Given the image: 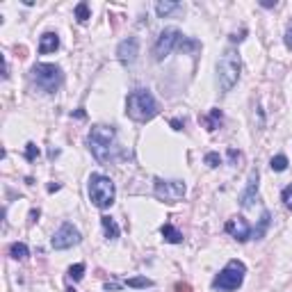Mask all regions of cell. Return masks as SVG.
<instances>
[{
  "instance_id": "obj_1",
  "label": "cell",
  "mask_w": 292,
  "mask_h": 292,
  "mask_svg": "<svg viewBox=\"0 0 292 292\" xmlns=\"http://www.w3.org/2000/svg\"><path fill=\"white\" fill-rule=\"evenodd\" d=\"M87 144L92 155L98 162H110L114 160L119 146H117V130L112 126H94L87 135Z\"/></svg>"
},
{
  "instance_id": "obj_2",
  "label": "cell",
  "mask_w": 292,
  "mask_h": 292,
  "mask_svg": "<svg viewBox=\"0 0 292 292\" xmlns=\"http://www.w3.org/2000/svg\"><path fill=\"white\" fill-rule=\"evenodd\" d=\"M126 114L135 121H151L158 114V101L149 89H135L126 98Z\"/></svg>"
},
{
  "instance_id": "obj_3",
  "label": "cell",
  "mask_w": 292,
  "mask_h": 292,
  "mask_svg": "<svg viewBox=\"0 0 292 292\" xmlns=\"http://www.w3.org/2000/svg\"><path fill=\"white\" fill-rule=\"evenodd\" d=\"M240 55H237L233 48L224 51L221 60L217 62V82H219V89L221 92H231L233 87L237 85L240 80Z\"/></svg>"
},
{
  "instance_id": "obj_4",
  "label": "cell",
  "mask_w": 292,
  "mask_h": 292,
  "mask_svg": "<svg viewBox=\"0 0 292 292\" xmlns=\"http://www.w3.org/2000/svg\"><path fill=\"white\" fill-rule=\"evenodd\" d=\"M32 82L37 85V89H41L44 94H53L62 87L64 82V73L57 64H35L30 71Z\"/></svg>"
},
{
  "instance_id": "obj_5",
  "label": "cell",
  "mask_w": 292,
  "mask_h": 292,
  "mask_svg": "<svg viewBox=\"0 0 292 292\" xmlns=\"http://www.w3.org/2000/svg\"><path fill=\"white\" fill-rule=\"evenodd\" d=\"M114 196H117V190H114L112 178L103 174H92L89 176V199L96 208L105 210L114 203Z\"/></svg>"
},
{
  "instance_id": "obj_6",
  "label": "cell",
  "mask_w": 292,
  "mask_h": 292,
  "mask_svg": "<svg viewBox=\"0 0 292 292\" xmlns=\"http://www.w3.org/2000/svg\"><path fill=\"white\" fill-rule=\"evenodd\" d=\"M244 274H246L244 262L231 260L215 278H212V287H215V290H221V292H233V290H237V287L242 285Z\"/></svg>"
},
{
  "instance_id": "obj_7",
  "label": "cell",
  "mask_w": 292,
  "mask_h": 292,
  "mask_svg": "<svg viewBox=\"0 0 292 292\" xmlns=\"http://www.w3.org/2000/svg\"><path fill=\"white\" fill-rule=\"evenodd\" d=\"M180 41H183V32L176 30V28H164V30L160 32L158 41H155V46H153V57L158 62H162L174 48L180 46Z\"/></svg>"
},
{
  "instance_id": "obj_8",
  "label": "cell",
  "mask_w": 292,
  "mask_h": 292,
  "mask_svg": "<svg viewBox=\"0 0 292 292\" xmlns=\"http://www.w3.org/2000/svg\"><path fill=\"white\" fill-rule=\"evenodd\" d=\"M187 192L183 180H162V178H155V196L162 199L164 203H176L180 201Z\"/></svg>"
},
{
  "instance_id": "obj_9",
  "label": "cell",
  "mask_w": 292,
  "mask_h": 292,
  "mask_svg": "<svg viewBox=\"0 0 292 292\" xmlns=\"http://www.w3.org/2000/svg\"><path fill=\"white\" fill-rule=\"evenodd\" d=\"M80 240H82L80 231H78L73 224H69L67 221V224H62L60 228L55 231L51 244H53V249H71V246L80 244Z\"/></svg>"
},
{
  "instance_id": "obj_10",
  "label": "cell",
  "mask_w": 292,
  "mask_h": 292,
  "mask_svg": "<svg viewBox=\"0 0 292 292\" xmlns=\"http://www.w3.org/2000/svg\"><path fill=\"white\" fill-rule=\"evenodd\" d=\"M226 233H228V235H233L235 237L237 242H246L249 240V237H251V226H249V221L244 219V217H231V219L226 221Z\"/></svg>"
},
{
  "instance_id": "obj_11",
  "label": "cell",
  "mask_w": 292,
  "mask_h": 292,
  "mask_svg": "<svg viewBox=\"0 0 292 292\" xmlns=\"http://www.w3.org/2000/svg\"><path fill=\"white\" fill-rule=\"evenodd\" d=\"M139 55V39L137 37H128V39H123L121 44L117 46V57L121 64H133Z\"/></svg>"
},
{
  "instance_id": "obj_12",
  "label": "cell",
  "mask_w": 292,
  "mask_h": 292,
  "mask_svg": "<svg viewBox=\"0 0 292 292\" xmlns=\"http://www.w3.org/2000/svg\"><path fill=\"white\" fill-rule=\"evenodd\" d=\"M258 196V169H251V174H249V180H246V190L240 194V205L242 208H251L253 201H256Z\"/></svg>"
},
{
  "instance_id": "obj_13",
  "label": "cell",
  "mask_w": 292,
  "mask_h": 292,
  "mask_svg": "<svg viewBox=\"0 0 292 292\" xmlns=\"http://www.w3.org/2000/svg\"><path fill=\"white\" fill-rule=\"evenodd\" d=\"M60 48V37L57 32H44L39 41V53L41 55H48V53H55Z\"/></svg>"
},
{
  "instance_id": "obj_14",
  "label": "cell",
  "mask_w": 292,
  "mask_h": 292,
  "mask_svg": "<svg viewBox=\"0 0 292 292\" xmlns=\"http://www.w3.org/2000/svg\"><path fill=\"white\" fill-rule=\"evenodd\" d=\"M174 12H183V5H180V3H155V14H158L160 19H167V16H171Z\"/></svg>"
},
{
  "instance_id": "obj_15",
  "label": "cell",
  "mask_w": 292,
  "mask_h": 292,
  "mask_svg": "<svg viewBox=\"0 0 292 292\" xmlns=\"http://www.w3.org/2000/svg\"><path fill=\"white\" fill-rule=\"evenodd\" d=\"M101 224H103V231H105V237H108V240H117L119 233H121V231H119L117 221H114L112 217L105 215V217H101Z\"/></svg>"
},
{
  "instance_id": "obj_16",
  "label": "cell",
  "mask_w": 292,
  "mask_h": 292,
  "mask_svg": "<svg viewBox=\"0 0 292 292\" xmlns=\"http://www.w3.org/2000/svg\"><path fill=\"white\" fill-rule=\"evenodd\" d=\"M160 233H162V237L167 242H171V244H180V242H183V233H180L178 228H174L171 224H164L162 228H160Z\"/></svg>"
},
{
  "instance_id": "obj_17",
  "label": "cell",
  "mask_w": 292,
  "mask_h": 292,
  "mask_svg": "<svg viewBox=\"0 0 292 292\" xmlns=\"http://www.w3.org/2000/svg\"><path fill=\"white\" fill-rule=\"evenodd\" d=\"M10 256L14 258V260H23V258H28V246L23 244V242H14V244L10 246Z\"/></svg>"
},
{
  "instance_id": "obj_18",
  "label": "cell",
  "mask_w": 292,
  "mask_h": 292,
  "mask_svg": "<svg viewBox=\"0 0 292 292\" xmlns=\"http://www.w3.org/2000/svg\"><path fill=\"white\" fill-rule=\"evenodd\" d=\"M267 226H269V212H262L260 215V224H258V228L253 231V237L256 240H260V237H265V231H267Z\"/></svg>"
},
{
  "instance_id": "obj_19",
  "label": "cell",
  "mask_w": 292,
  "mask_h": 292,
  "mask_svg": "<svg viewBox=\"0 0 292 292\" xmlns=\"http://www.w3.org/2000/svg\"><path fill=\"white\" fill-rule=\"evenodd\" d=\"M76 19L80 21V23H87V21L92 19V14H89V5H87V3H78V5H76Z\"/></svg>"
},
{
  "instance_id": "obj_20",
  "label": "cell",
  "mask_w": 292,
  "mask_h": 292,
  "mask_svg": "<svg viewBox=\"0 0 292 292\" xmlns=\"http://www.w3.org/2000/svg\"><path fill=\"white\" fill-rule=\"evenodd\" d=\"M199 48H201L199 41L190 39V37H183V41H180L178 51H183V53H194V51H199Z\"/></svg>"
},
{
  "instance_id": "obj_21",
  "label": "cell",
  "mask_w": 292,
  "mask_h": 292,
  "mask_svg": "<svg viewBox=\"0 0 292 292\" xmlns=\"http://www.w3.org/2000/svg\"><path fill=\"white\" fill-rule=\"evenodd\" d=\"M126 285H128V287H151V285H153V281H151V278H146V276H135V278H128V281H126Z\"/></svg>"
},
{
  "instance_id": "obj_22",
  "label": "cell",
  "mask_w": 292,
  "mask_h": 292,
  "mask_svg": "<svg viewBox=\"0 0 292 292\" xmlns=\"http://www.w3.org/2000/svg\"><path fill=\"white\" fill-rule=\"evenodd\" d=\"M269 167H272V171H285L287 169V158L285 155H274L272 162H269Z\"/></svg>"
},
{
  "instance_id": "obj_23",
  "label": "cell",
  "mask_w": 292,
  "mask_h": 292,
  "mask_svg": "<svg viewBox=\"0 0 292 292\" xmlns=\"http://www.w3.org/2000/svg\"><path fill=\"white\" fill-rule=\"evenodd\" d=\"M221 121V110H210V117L205 119V126H208V130H215L217 128V123Z\"/></svg>"
},
{
  "instance_id": "obj_24",
  "label": "cell",
  "mask_w": 292,
  "mask_h": 292,
  "mask_svg": "<svg viewBox=\"0 0 292 292\" xmlns=\"http://www.w3.org/2000/svg\"><path fill=\"white\" fill-rule=\"evenodd\" d=\"M82 274H85V265H82V262L69 267V278H71V281H80Z\"/></svg>"
},
{
  "instance_id": "obj_25",
  "label": "cell",
  "mask_w": 292,
  "mask_h": 292,
  "mask_svg": "<svg viewBox=\"0 0 292 292\" xmlns=\"http://www.w3.org/2000/svg\"><path fill=\"white\" fill-rule=\"evenodd\" d=\"M26 158L30 160V162H35V160L39 158V149H37V144H35V142H28V144H26Z\"/></svg>"
},
{
  "instance_id": "obj_26",
  "label": "cell",
  "mask_w": 292,
  "mask_h": 292,
  "mask_svg": "<svg viewBox=\"0 0 292 292\" xmlns=\"http://www.w3.org/2000/svg\"><path fill=\"white\" fill-rule=\"evenodd\" d=\"M281 199H283V203H285V208H290V210H292V185H287V187H283V192H281Z\"/></svg>"
},
{
  "instance_id": "obj_27",
  "label": "cell",
  "mask_w": 292,
  "mask_h": 292,
  "mask_svg": "<svg viewBox=\"0 0 292 292\" xmlns=\"http://www.w3.org/2000/svg\"><path fill=\"white\" fill-rule=\"evenodd\" d=\"M205 164H208V167H219L221 164L219 153H205Z\"/></svg>"
},
{
  "instance_id": "obj_28",
  "label": "cell",
  "mask_w": 292,
  "mask_h": 292,
  "mask_svg": "<svg viewBox=\"0 0 292 292\" xmlns=\"http://www.w3.org/2000/svg\"><path fill=\"white\" fill-rule=\"evenodd\" d=\"M228 158H231L233 164L242 162V153H240V151H235V149H228Z\"/></svg>"
},
{
  "instance_id": "obj_29",
  "label": "cell",
  "mask_w": 292,
  "mask_h": 292,
  "mask_svg": "<svg viewBox=\"0 0 292 292\" xmlns=\"http://www.w3.org/2000/svg\"><path fill=\"white\" fill-rule=\"evenodd\" d=\"M285 44H287V48H292V26L287 28V32H285Z\"/></svg>"
},
{
  "instance_id": "obj_30",
  "label": "cell",
  "mask_w": 292,
  "mask_h": 292,
  "mask_svg": "<svg viewBox=\"0 0 292 292\" xmlns=\"http://www.w3.org/2000/svg\"><path fill=\"white\" fill-rule=\"evenodd\" d=\"M37 219H39V210H32L30 212V219H28V221H30V224H35Z\"/></svg>"
},
{
  "instance_id": "obj_31",
  "label": "cell",
  "mask_w": 292,
  "mask_h": 292,
  "mask_svg": "<svg viewBox=\"0 0 292 292\" xmlns=\"http://www.w3.org/2000/svg\"><path fill=\"white\" fill-rule=\"evenodd\" d=\"M176 292H192L190 285H176Z\"/></svg>"
},
{
  "instance_id": "obj_32",
  "label": "cell",
  "mask_w": 292,
  "mask_h": 292,
  "mask_svg": "<svg viewBox=\"0 0 292 292\" xmlns=\"http://www.w3.org/2000/svg\"><path fill=\"white\" fill-rule=\"evenodd\" d=\"M260 5H262V7H276V3H272V0H262Z\"/></svg>"
},
{
  "instance_id": "obj_33",
  "label": "cell",
  "mask_w": 292,
  "mask_h": 292,
  "mask_svg": "<svg viewBox=\"0 0 292 292\" xmlns=\"http://www.w3.org/2000/svg\"><path fill=\"white\" fill-rule=\"evenodd\" d=\"M171 126H174L176 130H183V123H180V121H171Z\"/></svg>"
},
{
  "instance_id": "obj_34",
  "label": "cell",
  "mask_w": 292,
  "mask_h": 292,
  "mask_svg": "<svg viewBox=\"0 0 292 292\" xmlns=\"http://www.w3.org/2000/svg\"><path fill=\"white\" fill-rule=\"evenodd\" d=\"M57 190H60V185H57V183L55 185H48V192H57Z\"/></svg>"
}]
</instances>
